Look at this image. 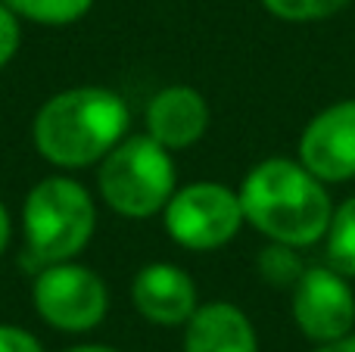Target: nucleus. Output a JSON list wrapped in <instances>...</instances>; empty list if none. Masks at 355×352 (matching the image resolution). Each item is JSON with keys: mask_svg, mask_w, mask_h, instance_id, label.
I'll list each match as a JSON object with an SVG mask.
<instances>
[{"mask_svg": "<svg viewBox=\"0 0 355 352\" xmlns=\"http://www.w3.org/2000/svg\"><path fill=\"white\" fill-rule=\"evenodd\" d=\"M240 206L246 225L271 243L312 247L327 234L334 203L327 184L312 175L300 159L271 156L246 172L240 181Z\"/></svg>", "mask_w": 355, "mask_h": 352, "instance_id": "1", "label": "nucleus"}, {"mask_svg": "<svg viewBox=\"0 0 355 352\" xmlns=\"http://www.w3.org/2000/svg\"><path fill=\"white\" fill-rule=\"evenodd\" d=\"M131 112L122 94L100 85H78L44 100L31 125L41 159L56 168L100 166L122 137H128Z\"/></svg>", "mask_w": 355, "mask_h": 352, "instance_id": "2", "label": "nucleus"}, {"mask_svg": "<svg viewBox=\"0 0 355 352\" xmlns=\"http://www.w3.org/2000/svg\"><path fill=\"white\" fill-rule=\"evenodd\" d=\"M97 231V206L81 181L50 175L37 181L22 203V234L28 265L44 268L75 259Z\"/></svg>", "mask_w": 355, "mask_h": 352, "instance_id": "3", "label": "nucleus"}, {"mask_svg": "<svg viewBox=\"0 0 355 352\" xmlns=\"http://www.w3.org/2000/svg\"><path fill=\"white\" fill-rule=\"evenodd\" d=\"M100 200L116 215L150 218L159 215L178 191V172L172 150L156 143L153 137L128 134L100 159L97 172Z\"/></svg>", "mask_w": 355, "mask_h": 352, "instance_id": "4", "label": "nucleus"}, {"mask_svg": "<svg viewBox=\"0 0 355 352\" xmlns=\"http://www.w3.org/2000/svg\"><path fill=\"white\" fill-rule=\"evenodd\" d=\"M243 222L240 193L218 181H193L187 187H178L162 209L166 234L178 247L193 253L227 247L240 234Z\"/></svg>", "mask_w": 355, "mask_h": 352, "instance_id": "5", "label": "nucleus"}, {"mask_svg": "<svg viewBox=\"0 0 355 352\" xmlns=\"http://www.w3.org/2000/svg\"><path fill=\"white\" fill-rule=\"evenodd\" d=\"M31 303L50 328L62 334H87L110 312V290L94 268L66 259L35 272Z\"/></svg>", "mask_w": 355, "mask_h": 352, "instance_id": "6", "label": "nucleus"}, {"mask_svg": "<svg viewBox=\"0 0 355 352\" xmlns=\"http://www.w3.org/2000/svg\"><path fill=\"white\" fill-rule=\"evenodd\" d=\"M293 322L312 343H331L352 334L355 290L346 274L331 265H315L293 284Z\"/></svg>", "mask_w": 355, "mask_h": 352, "instance_id": "7", "label": "nucleus"}, {"mask_svg": "<svg viewBox=\"0 0 355 352\" xmlns=\"http://www.w3.org/2000/svg\"><path fill=\"white\" fill-rule=\"evenodd\" d=\"M296 159L324 184L355 178V100L324 106L300 134Z\"/></svg>", "mask_w": 355, "mask_h": 352, "instance_id": "8", "label": "nucleus"}, {"mask_svg": "<svg viewBox=\"0 0 355 352\" xmlns=\"http://www.w3.org/2000/svg\"><path fill=\"white\" fill-rule=\"evenodd\" d=\"M131 303L137 315L159 328H181L200 306L196 284L181 265L150 262L131 281Z\"/></svg>", "mask_w": 355, "mask_h": 352, "instance_id": "9", "label": "nucleus"}, {"mask_svg": "<svg viewBox=\"0 0 355 352\" xmlns=\"http://www.w3.org/2000/svg\"><path fill=\"white\" fill-rule=\"evenodd\" d=\"M147 134L166 150H187L209 131V103L196 87L168 85L147 103Z\"/></svg>", "mask_w": 355, "mask_h": 352, "instance_id": "10", "label": "nucleus"}, {"mask_svg": "<svg viewBox=\"0 0 355 352\" xmlns=\"http://www.w3.org/2000/svg\"><path fill=\"white\" fill-rule=\"evenodd\" d=\"M184 352H259V337L240 306L215 299L196 306L184 324Z\"/></svg>", "mask_w": 355, "mask_h": 352, "instance_id": "11", "label": "nucleus"}, {"mask_svg": "<svg viewBox=\"0 0 355 352\" xmlns=\"http://www.w3.org/2000/svg\"><path fill=\"white\" fill-rule=\"evenodd\" d=\"M324 240H327V265L337 268L346 278H355V197L334 206Z\"/></svg>", "mask_w": 355, "mask_h": 352, "instance_id": "12", "label": "nucleus"}, {"mask_svg": "<svg viewBox=\"0 0 355 352\" xmlns=\"http://www.w3.org/2000/svg\"><path fill=\"white\" fill-rule=\"evenodd\" d=\"M22 22L50 25V28H62L91 12L94 0H3Z\"/></svg>", "mask_w": 355, "mask_h": 352, "instance_id": "13", "label": "nucleus"}, {"mask_svg": "<svg viewBox=\"0 0 355 352\" xmlns=\"http://www.w3.org/2000/svg\"><path fill=\"white\" fill-rule=\"evenodd\" d=\"M302 272L306 268H302V259L296 256V247H287V243H271L259 256V274L275 287H290L293 290Z\"/></svg>", "mask_w": 355, "mask_h": 352, "instance_id": "14", "label": "nucleus"}, {"mask_svg": "<svg viewBox=\"0 0 355 352\" xmlns=\"http://www.w3.org/2000/svg\"><path fill=\"white\" fill-rule=\"evenodd\" d=\"M259 3L284 22H318L346 10L349 0H259Z\"/></svg>", "mask_w": 355, "mask_h": 352, "instance_id": "15", "label": "nucleus"}, {"mask_svg": "<svg viewBox=\"0 0 355 352\" xmlns=\"http://www.w3.org/2000/svg\"><path fill=\"white\" fill-rule=\"evenodd\" d=\"M22 47V19L0 0V69L10 66Z\"/></svg>", "mask_w": 355, "mask_h": 352, "instance_id": "16", "label": "nucleus"}, {"mask_svg": "<svg viewBox=\"0 0 355 352\" xmlns=\"http://www.w3.org/2000/svg\"><path fill=\"white\" fill-rule=\"evenodd\" d=\"M0 352H44V346L31 331L16 328V324H0Z\"/></svg>", "mask_w": 355, "mask_h": 352, "instance_id": "17", "label": "nucleus"}, {"mask_svg": "<svg viewBox=\"0 0 355 352\" xmlns=\"http://www.w3.org/2000/svg\"><path fill=\"white\" fill-rule=\"evenodd\" d=\"M10 237H12V218H10V209L3 206V200H0V256L10 247Z\"/></svg>", "mask_w": 355, "mask_h": 352, "instance_id": "18", "label": "nucleus"}, {"mask_svg": "<svg viewBox=\"0 0 355 352\" xmlns=\"http://www.w3.org/2000/svg\"><path fill=\"white\" fill-rule=\"evenodd\" d=\"M315 352H355V334H346V337L331 340V343H321Z\"/></svg>", "mask_w": 355, "mask_h": 352, "instance_id": "19", "label": "nucleus"}, {"mask_svg": "<svg viewBox=\"0 0 355 352\" xmlns=\"http://www.w3.org/2000/svg\"><path fill=\"white\" fill-rule=\"evenodd\" d=\"M62 352H119L112 346H72V349H62Z\"/></svg>", "mask_w": 355, "mask_h": 352, "instance_id": "20", "label": "nucleus"}]
</instances>
